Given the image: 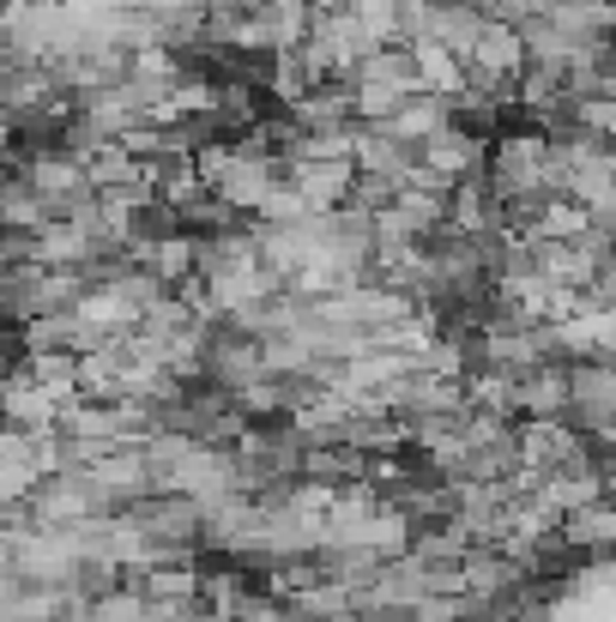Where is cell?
Masks as SVG:
<instances>
[{
	"label": "cell",
	"instance_id": "6da1fadb",
	"mask_svg": "<svg viewBox=\"0 0 616 622\" xmlns=\"http://www.w3.org/2000/svg\"><path fill=\"white\" fill-rule=\"evenodd\" d=\"M381 73H387V55H375V67H363V80H369V91H363V103H381ZM393 73H400V80H411V85H423L417 80V67H405L400 55H393ZM400 97H405V85H387V103H393V115H400Z\"/></svg>",
	"mask_w": 616,
	"mask_h": 622
}]
</instances>
